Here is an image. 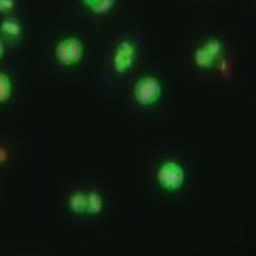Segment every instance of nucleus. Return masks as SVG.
Segmentation results:
<instances>
[{
	"instance_id": "obj_6",
	"label": "nucleus",
	"mask_w": 256,
	"mask_h": 256,
	"mask_svg": "<svg viewBox=\"0 0 256 256\" xmlns=\"http://www.w3.org/2000/svg\"><path fill=\"white\" fill-rule=\"evenodd\" d=\"M68 208L73 210L74 214H86L87 210V195L84 192H74L68 198Z\"/></svg>"
},
{
	"instance_id": "obj_3",
	"label": "nucleus",
	"mask_w": 256,
	"mask_h": 256,
	"mask_svg": "<svg viewBox=\"0 0 256 256\" xmlns=\"http://www.w3.org/2000/svg\"><path fill=\"white\" fill-rule=\"evenodd\" d=\"M136 56H137V47L136 43L130 38H126L120 42V44L116 48L114 58H112V67L117 74H127L131 67L136 63Z\"/></svg>"
},
{
	"instance_id": "obj_8",
	"label": "nucleus",
	"mask_w": 256,
	"mask_h": 256,
	"mask_svg": "<svg viewBox=\"0 0 256 256\" xmlns=\"http://www.w3.org/2000/svg\"><path fill=\"white\" fill-rule=\"evenodd\" d=\"M104 206V201L97 191H92L87 194V214L90 215H98Z\"/></svg>"
},
{
	"instance_id": "obj_14",
	"label": "nucleus",
	"mask_w": 256,
	"mask_h": 256,
	"mask_svg": "<svg viewBox=\"0 0 256 256\" xmlns=\"http://www.w3.org/2000/svg\"><path fill=\"white\" fill-rule=\"evenodd\" d=\"M3 54H4V44L0 42V58L3 57Z\"/></svg>"
},
{
	"instance_id": "obj_11",
	"label": "nucleus",
	"mask_w": 256,
	"mask_h": 256,
	"mask_svg": "<svg viewBox=\"0 0 256 256\" xmlns=\"http://www.w3.org/2000/svg\"><path fill=\"white\" fill-rule=\"evenodd\" d=\"M12 96V80L6 73L0 72V102H6Z\"/></svg>"
},
{
	"instance_id": "obj_7",
	"label": "nucleus",
	"mask_w": 256,
	"mask_h": 256,
	"mask_svg": "<svg viewBox=\"0 0 256 256\" xmlns=\"http://www.w3.org/2000/svg\"><path fill=\"white\" fill-rule=\"evenodd\" d=\"M194 58H195L196 66L204 67V68H210V67H212L214 63H215V60H216V57H214V56L210 54V52H208L204 46H200L195 50Z\"/></svg>"
},
{
	"instance_id": "obj_1",
	"label": "nucleus",
	"mask_w": 256,
	"mask_h": 256,
	"mask_svg": "<svg viewBox=\"0 0 256 256\" xmlns=\"http://www.w3.org/2000/svg\"><path fill=\"white\" fill-rule=\"evenodd\" d=\"M162 96V86L154 76L140 78L134 86V98L141 107H151Z\"/></svg>"
},
{
	"instance_id": "obj_4",
	"label": "nucleus",
	"mask_w": 256,
	"mask_h": 256,
	"mask_svg": "<svg viewBox=\"0 0 256 256\" xmlns=\"http://www.w3.org/2000/svg\"><path fill=\"white\" fill-rule=\"evenodd\" d=\"M0 32L2 34L9 38V40H14L22 34V26L16 18H6L3 20V23L0 24Z\"/></svg>"
},
{
	"instance_id": "obj_13",
	"label": "nucleus",
	"mask_w": 256,
	"mask_h": 256,
	"mask_svg": "<svg viewBox=\"0 0 256 256\" xmlns=\"http://www.w3.org/2000/svg\"><path fill=\"white\" fill-rule=\"evenodd\" d=\"M14 8V0H0V12H9Z\"/></svg>"
},
{
	"instance_id": "obj_12",
	"label": "nucleus",
	"mask_w": 256,
	"mask_h": 256,
	"mask_svg": "<svg viewBox=\"0 0 256 256\" xmlns=\"http://www.w3.org/2000/svg\"><path fill=\"white\" fill-rule=\"evenodd\" d=\"M204 47H205L214 57H218V56L220 54V52H222V48H224V44H222V42H220V38L210 37V38L206 40V43L204 44Z\"/></svg>"
},
{
	"instance_id": "obj_5",
	"label": "nucleus",
	"mask_w": 256,
	"mask_h": 256,
	"mask_svg": "<svg viewBox=\"0 0 256 256\" xmlns=\"http://www.w3.org/2000/svg\"><path fill=\"white\" fill-rule=\"evenodd\" d=\"M66 43H67V48H68V53H70L73 64L82 62V56H84V46H82V40L76 36H72L66 38Z\"/></svg>"
},
{
	"instance_id": "obj_10",
	"label": "nucleus",
	"mask_w": 256,
	"mask_h": 256,
	"mask_svg": "<svg viewBox=\"0 0 256 256\" xmlns=\"http://www.w3.org/2000/svg\"><path fill=\"white\" fill-rule=\"evenodd\" d=\"M56 57H57L58 63L63 64V66H73L72 57H70V53H68V48H67L66 38L57 43V46H56Z\"/></svg>"
},
{
	"instance_id": "obj_2",
	"label": "nucleus",
	"mask_w": 256,
	"mask_h": 256,
	"mask_svg": "<svg viewBox=\"0 0 256 256\" xmlns=\"http://www.w3.org/2000/svg\"><path fill=\"white\" fill-rule=\"evenodd\" d=\"M156 180L165 191H178L185 184V170L176 161H166L158 168Z\"/></svg>"
},
{
	"instance_id": "obj_9",
	"label": "nucleus",
	"mask_w": 256,
	"mask_h": 256,
	"mask_svg": "<svg viewBox=\"0 0 256 256\" xmlns=\"http://www.w3.org/2000/svg\"><path fill=\"white\" fill-rule=\"evenodd\" d=\"M90 9L96 13V14H106L108 13L114 4H116V0H82Z\"/></svg>"
}]
</instances>
